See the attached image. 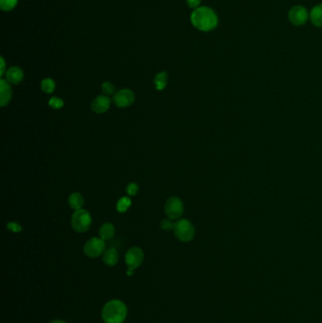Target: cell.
I'll list each match as a JSON object with an SVG mask.
<instances>
[{"label": "cell", "instance_id": "6da1fadb", "mask_svg": "<svg viewBox=\"0 0 322 323\" xmlns=\"http://www.w3.org/2000/svg\"><path fill=\"white\" fill-rule=\"evenodd\" d=\"M190 19L192 25L200 31L208 32L218 26V15L208 7H199L194 9Z\"/></svg>", "mask_w": 322, "mask_h": 323}, {"label": "cell", "instance_id": "7a4b0ae2", "mask_svg": "<svg viewBox=\"0 0 322 323\" xmlns=\"http://www.w3.org/2000/svg\"><path fill=\"white\" fill-rule=\"evenodd\" d=\"M127 306L119 300H112L102 309V319L105 323H123L127 318Z\"/></svg>", "mask_w": 322, "mask_h": 323}, {"label": "cell", "instance_id": "3957f363", "mask_svg": "<svg viewBox=\"0 0 322 323\" xmlns=\"http://www.w3.org/2000/svg\"><path fill=\"white\" fill-rule=\"evenodd\" d=\"M71 224L73 229L78 233H85L92 225V217L87 210H76L73 214Z\"/></svg>", "mask_w": 322, "mask_h": 323}, {"label": "cell", "instance_id": "277c9868", "mask_svg": "<svg viewBox=\"0 0 322 323\" xmlns=\"http://www.w3.org/2000/svg\"><path fill=\"white\" fill-rule=\"evenodd\" d=\"M174 233L179 240L189 242L195 236V228L187 219H180L176 222Z\"/></svg>", "mask_w": 322, "mask_h": 323}, {"label": "cell", "instance_id": "5b68a950", "mask_svg": "<svg viewBox=\"0 0 322 323\" xmlns=\"http://www.w3.org/2000/svg\"><path fill=\"white\" fill-rule=\"evenodd\" d=\"M125 261L128 266L127 275L131 276L133 274V271L139 268L144 261V252L138 247H132L127 252Z\"/></svg>", "mask_w": 322, "mask_h": 323}, {"label": "cell", "instance_id": "8992f818", "mask_svg": "<svg viewBox=\"0 0 322 323\" xmlns=\"http://www.w3.org/2000/svg\"><path fill=\"white\" fill-rule=\"evenodd\" d=\"M105 248H106L105 240L102 238L93 237L89 239L84 245V253L88 257L96 258L101 254H104Z\"/></svg>", "mask_w": 322, "mask_h": 323}, {"label": "cell", "instance_id": "52a82bcc", "mask_svg": "<svg viewBox=\"0 0 322 323\" xmlns=\"http://www.w3.org/2000/svg\"><path fill=\"white\" fill-rule=\"evenodd\" d=\"M165 212L168 218L177 219L181 218L183 214V202L178 197H171L166 201Z\"/></svg>", "mask_w": 322, "mask_h": 323}, {"label": "cell", "instance_id": "ba28073f", "mask_svg": "<svg viewBox=\"0 0 322 323\" xmlns=\"http://www.w3.org/2000/svg\"><path fill=\"white\" fill-rule=\"evenodd\" d=\"M135 95L130 89H122L113 96V103L118 108H127L134 103Z\"/></svg>", "mask_w": 322, "mask_h": 323}, {"label": "cell", "instance_id": "9c48e42d", "mask_svg": "<svg viewBox=\"0 0 322 323\" xmlns=\"http://www.w3.org/2000/svg\"><path fill=\"white\" fill-rule=\"evenodd\" d=\"M289 21L295 26H302L308 19L307 10L303 6H295L288 12Z\"/></svg>", "mask_w": 322, "mask_h": 323}, {"label": "cell", "instance_id": "30bf717a", "mask_svg": "<svg viewBox=\"0 0 322 323\" xmlns=\"http://www.w3.org/2000/svg\"><path fill=\"white\" fill-rule=\"evenodd\" d=\"M111 103L112 101L108 96H96L91 104V109L96 114H104L110 109Z\"/></svg>", "mask_w": 322, "mask_h": 323}, {"label": "cell", "instance_id": "8fae6325", "mask_svg": "<svg viewBox=\"0 0 322 323\" xmlns=\"http://www.w3.org/2000/svg\"><path fill=\"white\" fill-rule=\"evenodd\" d=\"M12 97V89L6 79L0 80V106L5 107L9 104Z\"/></svg>", "mask_w": 322, "mask_h": 323}, {"label": "cell", "instance_id": "7c38bea8", "mask_svg": "<svg viewBox=\"0 0 322 323\" xmlns=\"http://www.w3.org/2000/svg\"><path fill=\"white\" fill-rule=\"evenodd\" d=\"M24 79V72L20 67L13 66L7 70L6 80L10 84H19Z\"/></svg>", "mask_w": 322, "mask_h": 323}, {"label": "cell", "instance_id": "4fadbf2b", "mask_svg": "<svg viewBox=\"0 0 322 323\" xmlns=\"http://www.w3.org/2000/svg\"><path fill=\"white\" fill-rule=\"evenodd\" d=\"M118 259H119L118 253L113 248L105 251V253L103 254V262L109 267L115 266L118 262Z\"/></svg>", "mask_w": 322, "mask_h": 323}, {"label": "cell", "instance_id": "5bb4252c", "mask_svg": "<svg viewBox=\"0 0 322 323\" xmlns=\"http://www.w3.org/2000/svg\"><path fill=\"white\" fill-rule=\"evenodd\" d=\"M69 205L71 208L75 210L82 209L84 205V198L80 193H73L69 197Z\"/></svg>", "mask_w": 322, "mask_h": 323}, {"label": "cell", "instance_id": "9a60e30c", "mask_svg": "<svg viewBox=\"0 0 322 323\" xmlns=\"http://www.w3.org/2000/svg\"><path fill=\"white\" fill-rule=\"evenodd\" d=\"M114 234H115V228L110 222L104 223L99 230V236L103 240L111 239L114 236Z\"/></svg>", "mask_w": 322, "mask_h": 323}, {"label": "cell", "instance_id": "2e32d148", "mask_svg": "<svg viewBox=\"0 0 322 323\" xmlns=\"http://www.w3.org/2000/svg\"><path fill=\"white\" fill-rule=\"evenodd\" d=\"M310 20L314 26H322V4L314 7L310 12Z\"/></svg>", "mask_w": 322, "mask_h": 323}, {"label": "cell", "instance_id": "e0dca14e", "mask_svg": "<svg viewBox=\"0 0 322 323\" xmlns=\"http://www.w3.org/2000/svg\"><path fill=\"white\" fill-rule=\"evenodd\" d=\"M154 83L156 85L157 90L162 91L167 85V73L166 72H160L158 73L154 79Z\"/></svg>", "mask_w": 322, "mask_h": 323}, {"label": "cell", "instance_id": "ac0fdd59", "mask_svg": "<svg viewBox=\"0 0 322 323\" xmlns=\"http://www.w3.org/2000/svg\"><path fill=\"white\" fill-rule=\"evenodd\" d=\"M131 206V200L129 197H123L116 203V209L119 213H125Z\"/></svg>", "mask_w": 322, "mask_h": 323}, {"label": "cell", "instance_id": "d6986e66", "mask_svg": "<svg viewBox=\"0 0 322 323\" xmlns=\"http://www.w3.org/2000/svg\"><path fill=\"white\" fill-rule=\"evenodd\" d=\"M41 87H42V90H43V92H44V93H46V94H52L53 92L55 91V89H56V83H55V81L52 79L47 78V79H44L42 81Z\"/></svg>", "mask_w": 322, "mask_h": 323}, {"label": "cell", "instance_id": "ffe728a7", "mask_svg": "<svg viewBox=\"0 0 322 323\" xmlns=\"http://www.w3.org/2000/svg\"><path fill=\"white\" fill-rule=\"evenodd\" d=\"M18 0H0V8L4 11H10L16 8Z\"/></svg>", "mask_w": 322, "mask_h": 323}, {"label": "cell", "instance_id": "44dd1931", "mask_svg": "<svg viewBox=\"0 0 322 323\" xmlns=\"http://www.w3.org/2000/svg\"><path fill=\"white\" fill-rule=\"evenodd\" d=\"M102 92L105 96H114L115 94V86L113 85L112 82L106 81L102 84Z\"/></svg>", "mask_w": 322, "mask_h": 323}, {"label": "cell", "instance_id": "7402d4cb", "mask_svg": "<svg viewBox=\"0 0 322 323\" xmlns=\"http://www.w3.org/2000/svg\"><path fill=\"white\" fill-rule=\"evenodd\" d=\"M49 106L53 108V109H56V110H59V109H61L63 106H64V102L61 98H59V97H51L49 102H48Z\"/></svg>", "mask_w": 322, "mask_h": 323}, {"label": "cell", "instance_id": "603a6c76", "mask_svg": "<svg viewBox=\"0 0 322 323\" xmlns=\"http://www.w3.org/2000/svg\"><path fill=\"white\" fill-rule=\"evenodd\" d=\"M175 224H176V222L173 221V219H164L161 223V227L163 230H166V231H172V230H174Z\"/></svg>", "mask_w": 322, "mask_h": 323}, {"label": "cell", "instance_id": "cb8c5ba5", "mask_svg": "<svg viewBox=\"0 0 322 323\" xmlns=\"http://www.w3.org/2000/svg\"><path fill=\"white\" fill-rule=\"evenodd\" d=\"M138 191H139L138 184H135V183H131L127 186V193L130 196H135L138 193Z\"/></svg>", "mask_w": 322, "mask_h": 323}, {"label": "cell", "instance_id": "d4e9b609", "mask_svg": "<svg viewBox=\"0 0 322 323\" xmlns=\"http://www.w3.org/2000/svg\"><path fill=\"white\" fill-rule=\"evenodd\" d=\"M7 227L13 233H19L22 231V226L16 222H9V224L7 225Z\"/></svg>", "mask_w": 322, "mask_h": 323}, {"label": "cell", "instance_id": "484cf974", "mask_svg": "<svg viewBox=\"0 0 322 323\" xmlns=\"http://www.w3.org/2000/svg\"><path fill=\"white\" fill-rule=\"evenodd\" d=\"M186 2H187V5L189 6V8L196 9L199 8L201 0H186Z\"/></svg>", "mask_w": 322, "mask_h": 323}, {"label": "cell", "instance_id": "4316f807", "mask_svg": "<svg viewBox=\"0 0 322 323\" xmlns=\"http://www.w3.org/2000/svg\"><path fill=\"white\" fill-rule=\"evenodd\" d=\"M1 68H0V76H4V74L7 72L6 70V62H5V60L3 57H1Z\"/></svg>", "mask_w": 322, "mask_h": 323}, {"label": "cell", "instance_id": "83f0119b", "mask_svg": "<svg viewBox=\"0 0 322 323\" xmlns=\"http://www.w3.org/2000/svg\"><path fill=\"white\" fill-rule=\"evenodd\" d=\"M66 323L65 322H63V321H61V320H55V321H53V322H51V323Z\"/></svg>", "mask_w": 322, "mask_h": 323}]
</instances>
